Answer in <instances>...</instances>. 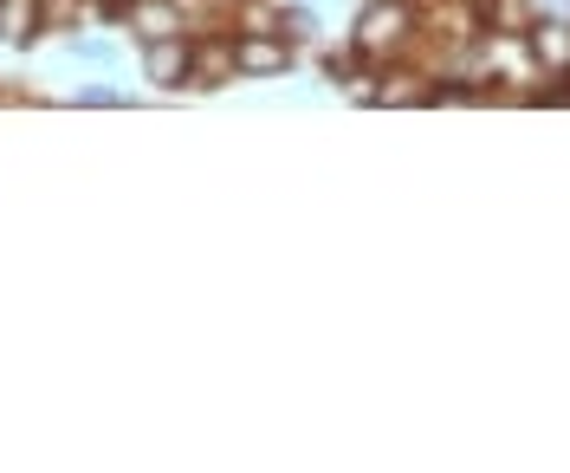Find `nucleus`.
Masks as SVG:
<instances>
[{
	"instance_id": "1",
	"label": "nucleus",
	"mask_w": 570,
	"mask_h": 473,
	"mask_svg": "<svg viewBox=\"0 0 570 473\" xmlns=\"http://www.w3.org/2000/svg\"><path fill=\"white\" fill-rule=\"evenodd\" d=\"M415 39H422V7H415V0H363L356 20H351L356 59L376 66V72L402 66V59L415 52Z\"/></svg>"
},
{
	"instance_id": "2",
	"label": "nucleus",
	"mask_w": 570,
	"mask_h": 473,
	"mask_svg": "<svg viewBox=\"0 0 570 473\" xmlns=\"http://www.w3.org/2000/svg\"><path fill=\"white\" fill-rule=\"evenodd\" d=\"M298 46L279 33H234V78H285Z\"/></svg>"
},
{
	"instance_id": "3",
	"label": "nucleus",
	"mask_w": 570,
	"mask_h": 473,
	"mask_svg": "<svg viewBox=\"0 0 570 473\" xmlns=\"http://www.w3.org/2000/svg\"><path fill=\"white\" fill-rule=\"evenodd\" d=\"M234 85V33H188V91Z\"/></svg>"
},
{
	"instance_id": "4",
	"label": "nucleus",
	"mask_w": 570,
	"mask_h": 473,
	"mask_svg": "<svg viewBox=\"0 0 570 473\" xmlns=\"http://www.w3.org/2000/svg\"><path fill=\"white\" fill-rule=\"evenodd\" d=\"M519 46H525V59H532L544 78H570V20L564 13H538Z\"/></svg>"
},
{
	"instance_id": "5",
	"label": "nucleus",
	"mask_w": 570,
	"mask_h": 473,
	"mask_svg": "<svg viewBox=\"0 0 570 473\" xmlns=\"http://www.w3.org/2000/svg\"><path fill=\"white\" fill-rule=\"evenodd\" d=\"M124 33L149 46V39H169V33H188V20H181L176 0H124V20H117Z\"/></svg>"
},
{
	"instance_id": "6",
	"label": "nucleus",
	"mask_w": 570,
	"mask_h": 473,
	"mask_svg": "<svg viewBox=\"0 0 570 473\" xmlns=\"http://www.w3.org/2000/svg\"><path fill=\"white\" fill-rule=\"evenodd\" d=\"M142 85H156V91H181L188 85V33L142 46Z\"/></svg>"
},
{
	"instance_id": "7",
	"label": "nucleus",
	"mask_w": 570,
	"mask_h": 473,
	"mask_svg": "<svg viewBox=\"0 0 570 473\" xmlns=\"http://www.w3.org/2000/svg\"><path fill=\"white\" fill-rule=\"evenodd\" d=\"M46 39V7L39 0H0V46H33Z\"/></svg>"
},
{
	"instance_id": "8",
	"label": "nucleus",
	"mask_w": 570,
	"mask_h": 473,
	"mask_svg": "<svg viewBox=\"0 0 570 473\" xmlns=\"http://www.w3.org/2000/svg\"><path fill=\"white\" fill-rule=\"evenodd\" d=\"M480 20H487V39H525L538 0H480Z\"/></svg>"
},
{
	"instance_id": "9",
	"label": "nucleus",
	"mask_w": 570,
	"mask_h": 473,
	"mask_svg": "<svg viewBox=\"0 0 570 473\" xmlns=\"http://www.w3.org/2000/svg\"><path fill=\"white\" fill-rule=\"evenodd\" d=\"M428 98H434V78L428 72H402V66H395L390 78H376V105L383 110H402V105H428Z\"/></svg>"
},
{
	"instance_id": "10",
	"label": "nucleus",
	"mask_w": 570,
	"mask_h": 473,
	"mask_svg": "<svg viewBox=\"0 0 570 473\" xmlns=\"http://www.w3.org/2000/svg\"><path fill=\"white\" fill-rule=\"evenodd\" d=\"M279 39L318 46V13H312V0H279Z\"/></svg>"
},
{
	"instance_id": "11",
	"label": "nucleus",
	"mask_w": 570,
	"mask_h": 473,
	"mask_svg": "<svg viewBox=\"0 0 570 473\" xmlns=\"http://www.w3.org/2000/svg\"><path fill=\"white\" fill-rule=\"evenodd\" d=\"M356 72H363V59H356V46H351V39H344L337 52H324V78H331V85H351Z\"/></svg>"
},
{
	"instance_id": "12",
	"label": "nucleus",
	"mask_w": 570,
	"mask_h": 473,
	"mask_svg": "<svg viewBox=\"0 0 570 473\" xmlns=\"http://www.w3.org/2000/svg\"><path fill=\"white\" fill-rule=\"evenodd\" d=\"M71 59H85V66H117V46L110 39H66Z\"/></svg>"
},
{
	"instance_id": "13",
	"label": "nucleus",
	"mask_w": 570,
	"mask_h": 473,
	"mask_svg": "<svg viewBox=\"0 0 570 473\" xmlns=\"http://www.w3.org/2000/svg\"><path fill=\"white\" fill-rule=\"evenodd\" d=\"M46 7V33H59V27H78L85 20V0H39Z\"/></svg>"
},
{
	"instance_id": "14",
	"label": "nucleus",
	"mask_w": 570,
	"mask_h": 473,
	"mask_svg": "<svg viewBox=\"0 0 570 473\" xmlns=\"http://www.w3.org/2000/svg\"><path fill=\"white\" fill-rule=\"evenodd\" d=\"M78 105H98V110H110V105H124L117 91H105V85H91V91H78Z\"/></svg>"
},
{
	"instance_id": "15",
	"label": "nucleus",
	"mask_w": 570,
	"mask_h": 473,
	"mask_svg": "<svg viewBox=\"0 0 570 473\" xmlns=\"http://www.w3.org/2000/svg\"><path fill=\"white\" fill-rule=\"evenodd\" d=\"M558 7H564V0H558Z\"/></svg>"
}]
</instances>
